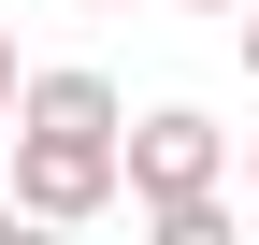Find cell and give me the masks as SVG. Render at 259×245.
<instances>
[{
	"label": "cell",
	"mask_w": 259,
	"mask_h": 245,
	"mask_svg": "<svg viewBox=\"0 0 259 245\" xmlns=\"http://www.w3.org/2000/svg\"><path fill=\"white\" fill-rule=\"evenodd\" d=\"M158 245H231V188H202V202H173V217H144Z\"/></svg>",
	"instance_id": "obj_3"
},
{
	"label": "cell",
	"mask_w": 259,
	"mask_h": 245,
	"mask_svg": "<svg viewBox=\"0 0 259 245\" xmlns=\"http://www.w3.org/2000/svg\"><path fill=\"white\" fill-rule=\"evenodd\" d=\"M101 15H130V0H101Z\"/></svg>",
	"instance_id": "obj_9"
},
{
	"label": "cell",
	"mask_w": 259,
	"mask_h": 245,
	"mask_svg": "<svg viewBox=\"0 0 259 245\" xmlns=\"http://www.w3.org/2000/svg\"><path fill=\"white\" fill-rule=\"evenodd\" d=\"M15 231H29V202H15V188H0V245H15Z\"/></svg>",
	"instance_id": "obj_5"
},
{
	"label": "cell",
	"mask_w": 259,
	"mask_h": 245,
	"mask_svg": "<svg viewBox=\"0 0 259 245\" xmlns=\"http://www.w3.org/2000/svg\"><path fill=\"white\" fill-rule=\"evenodd\" d=\"M130 202L144 217H173V202H202V188H231V130H216L202 101H158V115H130Z\"/></svg>",
	"instance_id": "obj_2"
},
{
	"label": "cell",
	"mask_w": 259,
	"mask_h": 245,
	"mask_svg": "<svg viewBox=\"0 0 259 245\" xmlns=\"http://www.w3.org/2000/svg\"><path fill=\"white\" fill-rule=\"evenodd\" d=\"M187 15H245V0H187Z\"/></svg>",
	"instance_id": "obj_8"
},
{
	"label": "cell",
	"mask_w": 259,
	"mask_h": 245,
	"mask_svg": "<svg viewBox=\"0 0 259 245\" xmlns=\"http://www.w3.org/2000/svg\"><path fill=\"white\" fill-rule=\"evenodd\" d=\"M115 144H130V130H58V115H15V202H29V231H87V217H115V188H130Z\"/></svg>",
	"instance_id": "obj_1"
},
{
	"label": "cell",
	"mask_w": 259,
	"mask_h": 245,
	"mask_svg": "<svg viewBox=\"0 0 259 245\" xmlns=\"http://www.w3.org/2000/svg\"><path fill=\"white\" fill-rule=\"evenodd\" d=\"M231 29H245V72H259V0H245V15H231Z\"/></svg>",
	"instance_id": "obj_6"
},
{
	"label": "cell",
	"mask_w": 259,
	"mask_h": 245,
	"mask_svg": "<svg viewBox=\"0 0 259 245\" xmlns=\"http://www.w3.org/2000/svg\"><path fill=\"white\" fill-rule=\"evenodd\" d=\"M245 202H259V130H245Z\"/></svg>",
	"instance_id": "obj_7"
},
{
	"label": "cell",
	"mask_w": 259,
	"mask_h": 245,
	"mask_svg": "<svg viewBox=\"0 0 259 245\" xmlns=\"http://www.w3.org/2000/svg\"><path fill=\"white\" fill-rule=\"evenodd\" d=\"M0 144H15V29H0Z\"/></svg>",
	"instance_id": "obj_4"
}]
</instances>
